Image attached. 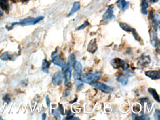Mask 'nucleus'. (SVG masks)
<instances>
[{
	"label": "nucleus",
	"instance_id": "17",
	"mask_svg": "<svg viewBox=\"0 0 160 120\" xmlns=\"http://www.w3.org/2000/svg\"><path fill=\"white\" fill-rule=\"evenodd\" d=\"M80 3L79 2L76 1V2L74 3L73 4V8L71 9L69 14H68V16H71L73 14H74L75 12L78 11V10L80 9Z\"/></svg>",
	"mask_w": 160,
	"mask_h": 120
},
{
	"label": "nucleus",
	"instance_id": "18",
	"mask_svg": "<svg viewBox=\"0 0 160 120\" xmlns=\"http://www.w3.org/2000/svg\"><path fill=\"white\" fill-rule=\"evenodd\" d=\"M76 60V57L73 54H70L68 59V65L71 68H74L75 65Z\"/></svg>",
	"mask_w": 160,
	"mask_h": 120
},
{
	"label": "nucleus",
	"instance_id": "10",
	"mask_svg": "<svg viewBox=\"0 0 160 120\" xmlns=\"http://www.w3.org/2000/svg\"><path fill=\"white\" fill-rule=\"evenodd\" d=\"M130 75H131L130 72H128L127 74H121L117 77V81L118 82L121 83L122 85L124 86H126L128 84V82L129 77H130Z\"/></svg>",
	"mask_w": 160,
	"mask_h": 120
},
{
	"label": "nucleus",
	"instance_id": "9",
	"mask_svg": "<svg viewBox=\"0 0 160 120\" xmlns=\"http://www.w3.org/2000/svg\"><path fill=\"white\" fill-rule=\"evenodd\" d=\"M62 72L64 74V77L65 78V84H67L70 81L71 78V68L69 65H65L62 67Z\"/></svg>",
	"mask_w": 160,
	"mask_h": 120
},
{
	"label": "nucleus",
	"instance_id": "8",
	"mask_svg": "<svg viewBox=\"0 0 160 120\" xmlns=\"http://www.w3.org/2000/svg\"><path fill=\"white\" fill-rule=\"evenodd\" d=\"M74 71L73 74V76L75 80L79 79L81 76L82 71V65L79 61H76L75 65L74 66Z\"/></svg>",
	"mask_w": 160,
	"mask_h": 120
},
{
	"label": "nucleus",
	"instance_id": "15",
	"mask_svg": "<svg viewBox=\"0 0 160 120\" xmlns=\"http://www.w3.org/2000/svg\"><path fill=\"white\" fill-rule=\"evenodd\" d=\"M129 3L126 1V0H118L117 3V6L118 8L122 9L123 11H125L127 8H128Z\"/></svg>",
	"mask_w": 160,
	"mask_h": 120
},
{
	"label": "nucleus",
	"instance_id": "27",
	"mask_svg": "<svg viewBox=\"0 0 160 120\" xmlns=\"http://www.w3.org/2000/svg\"><path fill=\"white\" fill-rule=\"evenodd\" d=\"M89 22H88L87 21H86L85 22H84V23L80 26H79L78 28V30L79 31V30H81L83 29L84 28H85V27H87L88 26H89Z\"/></svg>",
	"mask_w": 160,
	"mask_h": 120
},
{
	"label": "nucleus",
	"instance_id": "28",
	"mask_svg": "<svg viewBox=\"0 0 160 120\" xmlns=\"http://www.w3.org/2000/svg\"><path fill=\"white\" fill-rule=\"evenodd\" d=\"M154 118L155 120H159L160 119V111L159 109L156 110L154 115Z\"/></svg>",
	"mask_w": 160,
	"mask_h": 120
},
{
	"label": "nucleus",
	"instance_id": "31",
	"mask_svg": "<svg viewBox=\"0 0 160 120\" xmlns=\"http://www.w3.org/2000/svg\"><path fill=\"white\" fill-rule=\"evenodd\" d=\"M3 100L5 102H6L7 104H9V103L10 102V101H11L10 98H9V97H8V96H7V95L3 97Z\"/></svg>",
	"mask_w": 160,
	"mask_h": 120
},
{
	"label": "nucleus",
	"instance_id": "12",
	"mask_svg": "<svg viewBox=\"0 0 160 120\" xmlns=\"http://www.w3.org/2000/svg\"><path fill=\"white\" fill-rule=\"evenodd\" d=\"M97 49L98 47L97 45L96 40L94 39L91 40L88 45L87 49L88 52L91 53L92 54H94L97 51Z\"/></svg>",
	"mask_w": 160,
	"mask_h": 120
},
{
	"label": "nucleus",
	"instance_id": "26",
	"mask_svg": "<svg viewBox=\"0 0 160 120\" xmlns=\"http://www.w3.org/2000/svg\"><path fill=\"white\" fill-rule=\"evenodd\" d=\"M52 114L54 116L56 117V119H58V120H60L61 119V116H60V114L58 112V111H57L56 109H54V110H53Z\"/></svg>",
	"mask_w": 160,
	"mask_h": 120
},
{
	"label": "nucleus",
	"instance_id": "24",
	"mask_svg": "<svg viewBox=\"0 0 160 120\" xmlns=\"http://www.w3.org/2000/svg\"><path fill=\"white\" fill-rule=\"evenodd\" d=\"M75 85L76 86L77 90H79L81 89L82 87L84 86V84L83 82H82L81 80L80 79H76L75 81Z\"/></svg>",
	"mask_w": 160,
	"mask_h": 120
},
{
	"label": "nucleus",
	"instance_id": "32",
	"mask_svg": "<svg viewBox=\"0 0 160 120\" xmlns=\"http://www.w3.org/2000/svg\"><path fill=\"white\" fill-rule=\"evenodd\" d=\"M70 94V92L69 90H66L64 93V97H67Z\"/></svg>",
	"mask_w": 160,
	"mask_h": 120
},
{
	"label": "nucleus",
	"instance_id": "5",
	"mask_svg": "<svg viewBox=\"0 0 160 120\" xmlns=\"http://www.w3.org/2000/svg\"><path fill=\"white\" fill-rule=\"evenodd\" d=\"M157 29V26H154L152 30L150 32V42L153 46L156 48L159 45V40L158 38Z\"/></svg>",
	"mask_w": 160,
	"mask_h": 120
},
{
	"label": "nucleus",
	"instance_id": "7",
	"mask_svg": "<svg viewBox=\"0 0 160 120\" xmlns=\"http://www.w3.org/2000/svg\"><path fill=\"white\" fill-rule=\"evenodd\" d=\"M64 77L62 72H57L52 77V83L55 86H60L62 83Z\"/></svg>",
	"mask_w": 160,
	"mask_h": 120
},
{
	"label": "nucleus",
	"instance_id": "16",
	"mask_svg": "<svg viewBox=\"0 0 160 120\" xmlns=\"http://www.w3.org/2000/svg\"><path fill=\"white\" fill-rule=\"evenodd\" d=\"M148 92L151 94L154 100H156L157 102L160 103V98H159V95L156 92V90L154 88H149L148 89Z\"/></svg>",
	"mask_w": 160,
	"mask_h": 120
},
{
	"label": "nucleus",
	"instance_id": "33",
	"mask_svg": "<svg viewBox=\"0 0 160 120\" xmlns=\"http://www.w3.org/2000/svg\"><path fill=\"white\" fill-rule=\"evenodd\" d=\"M59 109H60V112H61L62 114V115H64V107H63V106H62V104H59Z\"/></svg>",
	"mask_w": 160,
	"mask_h": 120
},
{
	"label": "nucleus",
	"instance_id": "34",
	"mask_svg": "<svg viewBox=\"0 0 160 120\" xmlns=\"http://www.w3.org/2000/svg\"><path fill=\"white\" fill-rule=\"evenodd\" d=\"M46 115H46V114H45V113H43V114H42V120H45V119H46Z\"/></svg>",
	"mask_w": 160,
	"mask_h": 120
},
{
	"label": "nucleus",
	"instance_id": "37",
	"mask_svg": "<svg viewBox=\"0 0 160 120\" xmlns=\"http://www.w3.org/2000/svg\"><path fill=\"white\" fill-rule=\"evenodd\" d=\"M2 15H3V12H1L0 11V16Z\"/></svg>",
	"mask_w": 160,
	"mask_h": 120
},
{
	"label": "nucleus",
	"instance_id": "35",
	"mask_svg": "<svg viewBox=\"0 0 160 120\" xmlns=\"http://www.w3.org/2000/svg\"><path fill=\"white\" fill-rule=\"evenodd\" d=\"M150 1H151L152 3H155L158 1V0H150Z\"/></svg>",
	"mask_w": 160,
	"mask_h": 120
},
{
	"label": "nucleus",
	"instance_id": "38",
	"mask_svg": "<svg viewBox=\"0 0 160 120\" xmlns=\"http://www.w3.org/2000/svg\"><path fill=\"white\" fill-rule=\"evenodd\" d=\"M2 119V118H1V116H0V120H1Z\"/></svg>",
	"mask_w": 160,
	"mask_h": 120
},
{
	"label": "nucleus",
	"instance_id": "20",
	"mask_svg": "<svg viewBox=\"0 0 160 120\" xmlns=\"http://www.w3.org/2000/svg\"><path fill=\"white\" fill-rule=\"evenodd\" d=\"M0 7L4 11H8L9 9V0H0Z\"/></svg>",
	"mask_w": 160,
	"mask_h": 120
},
{
	"label": "nucleus",
	"instance_id": "21",
	"mask_svg": "<svg viewBox=\"0 0 160 120\" xmlns=\"http://www.w3.org/2000/svg\"><path fill=\"white\" fill-rule=\"evenodd\" d=\"M119 26L120 27H121V29L123 31L127 32H131L132 28L130 27V26L127 24L121 22L119 23Z\"/></svg>",
	"mask_w": 160,
	"mask_h": 120
},
{
	"label": "nucleus",
	"instance_id": "3",
	"mask_svg": "<svg viewBox=\"0 0 160 120\" xmlns=\"http://www.w3.org/2000/svg\"><path fill=\"white\" fill-rule=\"evenodd\" d=\"M111 65L115 69H118L121 68L124 71L127 70L130 67L125 61L118 58L112 59L111 61Z\"/></svg>",
	"mask_w": 160,
	"mask_h": 120
},
{
	"label": "nucleus",
	"instance_id": "6",
	"mask_svg": "<svg viewBox=\"0 0 160 120\" xmlns=\"http://www.w3.org/2000/svg\"><path fill=\"white\" fill-rule=\"evenodd\" d=\"M52 61L54 64L60 67H63L66 65L65 61L61 59L60 55L57 54V51H56L52 54Z\"/></svg>",
	"mask_w": 160,
	"mask_h": 120
},
{
	"label": "nucleus",
	"instance_id": "4",
	"mask_svg": "<svg viewBox=\"0 0 160 120\" xmlns=\"http://www.w3.org/2000/svg\"><path fill=\"white\" fill-rule=\"evenodd\" d=\"M93 86L94 88L100 90L102 92L106 94L111 93L113 91V87L101 82H94L93 83Z\"/></svg>",
	"mask_w": 160,
	"mask_h": 120
},
{
	"label": "nucleus",
	"instance_id": "19",
	"mask_svg": "<svg viewBox=\"0 0 160 120\" xmlns=\"http://www.w3.org/2000/svg\"><path fill=\"white\" fill-rule=\"evenodd\" d=\"M50 65V63L49 62L47 61L46 59H44L42 61V71L45 73H48Z\"/></svg>",
	"mask_w": 160,
	"mask_h": 120
},
{
	"label": "nucleus",
	"instance_id": "13",
	"mask_svg": "<svg viewBox=\"0 0 160 120\" xmlns=\"http://www.w3.org/2000/svg\"><path fill=\"white\" fill-rule=\"evenodd\" d=\"M113 8L111 7L107 9L103 15V18L105 20H108L111 19L114 17V16Z\"/></svg>",
	"mask_w": 160,
	"mask_h": 120
},
{
	"label": "nucleus",
	"instance_id": "29",
	"mask_svg": "<svg viewBox=\"0 0 160 120\" xmlns=\"http://www.w3.org/2000/svg\"><path fill=\"white\" fill-rule=\"evenodd\" d=\"M133 110L135 112H138L140 110V107L138 104L134 105L133 107Z\"/></svg>",
	"mask_w": 160,
	"mask_h": 120
},
{
	"label": "nucleus",
	"instance_id": "30",
	"mask_svg": "<svg viewBox=\"0 0 160 120\" xmlns=\"http://www.w3.org/2000/svg\"><path fill=\"white\" fill-rule=\"evenodd\" d=\"M46 101L47 105L48 108L49 109L50 106V100L49 98L48 97V95H47L46 97Z\"/></svg>",
	"mask_w": 160,
	"mask_h": 120
},
{
	"label": "nucleus",
	"instance_id": "1",
	"mask_svg": "<svg viewBox=\"0 0 160 120\" xmlns=\"http://www.w3.org/2000/svg\"><path fill=\"white\" fill-rule=\"evenodd\" d=\"M102 73L100 72L95 73H87L81 76L80 80L83 83L90 84L101 77Z\"/></svg>",
	"mask_w": 160,
	"mask_h": 120
},
{
	"label": "nucleus",
	"instance_id": "36",
	"mask_svg": "<svg viewBox=\"0 0 160 120\" xmlns=\"http://www.w3.org/2000/svg\"><path fill=\"white\" fill-rule=\"evenodd\" d=\"M22 1H24V2H26V1H29L30 0H21Z\"/></svg>",
	"mask_w": 160,
	"mask_h": 120
},
{
	"label": "nucleus",
	"instance_id": "23",
	"mask_svg": "<svg viewBox=\"0 0 160 120\" xmlns=\"http://www.w3.org/2000/svg\"><path fill=\"white\" fill-rule=\"evenodd\" d=\"M150 63V59L149 57L148 56H145L143 58L141 61H139L138 63H140L141 65H146V64H148Z\"/></svg>",
	"mask_w": 160,
	"mask_h": 120
},
{
	"label": "nucleus",
	"instance_id": "14",
	"mask_svg": "<svg viewBox=\"0 0 160 120\" xmlns=\"http://www.w3.org/2000/svg\"><path fill=\"white\" fill-rule=\"evenodd\" d=\"M149 7L148 0H141V12L144 15H147L148 13L147 9Z\"/></svg>",
	"mask_w": 160,
	"mask_h": 120
},
{
	"label": "nucleus",
	"instance_id": "25",
	"mask_svg": "<svg viewBox=\"0 0 160 120\" xmlns=\"http://www.w3.org/2000/svg\"><path fill=\"white\" fill-rule=\"evenodd\" d=\"M9 56L8 52H5L3 53L0 57V59L2 61H5L9 59Z\"/></svg>",
	"mask_w": 160,
	"mask_h": 120
},
{
	"label": "nucleus",
	"instance_id": "2",
	"mask_svg": "<svg viewBox=\"0 0 160 120\" xmlns=\"http://www.w3.org/2000/svg\"><path fill=\"white\" fill-rule=\"evenodd\" d=\"M44 18L43 16H39L36 18H28L26 19H23L19 22H15L14 23L12 24V26H15L18 24H20L21 26H26L30 25H35L38 23L41 20Z\"/></svg>",
	"mask_w": 160,
	"mask_h": 120
},
{
	"label": "nucleus",
	"instance_id": "11",
	"mask_svg": "<svg viewBox=\"0 0 160 120\" xmlns=\"http://www.w3.org/2000/svg\"><path fill=\"white\" fill-rule=\"evenodd\" d=\"M145 75L149 77L152 80H157L160 79V72L156 70H149L145 72Z\"/></svg>",
	"mask_w": 160,
	"mask_h": 120
},
{
	"label": "nucleus",
	"instance_id": "22",
	"mask_svg": "<svg viewBox=\"0 0 160 120\" xmlns=\"http://www.w3.org/2000/svg\"><path fill=\"white\" fill-rule=\"evenodd\" d=\"M131 32L132 33V35L134 36L135 40L137 41H140L141 40V38L140 37V35L138 34V33L136 30L134 28H132Z\"/></svg>",
	"mask_w": 160,
	"mask_h": 120
}]
</instances>
